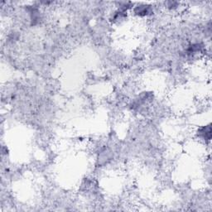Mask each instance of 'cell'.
<instances>
[{
    "instance_id": "6da1fadb",
    "label": "cell",
    "mask_w": 212,
    "mask_h": 212,
    "mask_svg": "<svg viewBox=\"0 0 212 212\" xmlns=\"http://www.w3.org/2000/svg\"><path fill=\"white\" fill-rule=\"evenodd\" d=\"M149 11H150V7L147 5H143L140 6V7H138L135 9V13H138L139 15H147L148 13H149Z\"/></svg>"
}]
</instances>
